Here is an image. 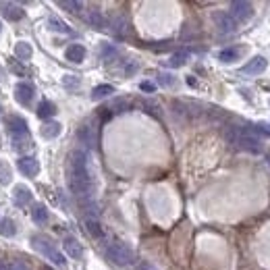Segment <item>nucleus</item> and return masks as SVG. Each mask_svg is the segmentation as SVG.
<instances>
[{
    "label": "nucleus",
    "mask_w": 270,
    "mask_h": 270,
    "mask_svg": "<svg viewBox=\"0 0 270 270\" xmlns=\"http://www.w3.org/2000/svg\"><path fill=\"white\" fill-rule=\"evenodd\" d=\"M218 59H220L222 63H233V61L239 59V50H237V48H224V50H220Z\"/></svg>",
    "instance_id": "obj_24"
},
{
    "label": "nucleus",
    "mask_w": 270,
    "mask_h": 270,
    "mask_svg": "<svg viewBox=\"0 0 270 270\" xmlns=\"http://www.w3.org/2000/svg\"><path fill=\"white\" fill-rule=\"evenodd\" d=\"M11 179H13L11 168L5 162H0V183H11Z\"/></svg>",
    "instance_id": "obj_31"
},
{
    "label": "nucleus",
    "mask_w": 270,
    "mask_h": 270,
    "mask_svg": "<svg viewBox=\"0 0 270 270\" xmlns=\"http://www.w3.org/2000/svg\"><path fill=\"white\" fill-rule=\"evenodd\" d=\"M48 25H50V30H52V32H61V34H71L69 25H67V23H63L61 19H56V17H50V19H48Z\"/></svg>",
    "instance_id": "obj_27"
},
{
    "label": "nucleus",
    "mask_w": 270,
    "mask_h": 270,
    "mask_svg": "<svg viewBox=\"0 0 270 270\" xmlns=\"http://www.w3.org/2000/svg\"><path fill=\"white\" fill-rule=\"evenodd\" d=\"M65 56H67V61H71V63H83L85 61V48L81 44H71L65 50Z\"/></svg>",
    "instance_id": "obj_16"
},
{
    "label": "nucleus",
    "mask_w": 270,
    "mask_h": 270,
    "mask_svg": "<svg viewBox=\"0 0 270 270\" xmlns=\"http://www.w3.org/2000/svg\"><path fill=\"white\" fill-rule=\"evenodd\" d=\"M85 21H88L94 30H104L106 27V19L102 15V11H98V9H92L88 11V15H85Z\"/></svg>",
    "instance_id": "obj_14"
},
{
    "label": "nucleus",
    "mask_w": 270,
    "mask_h": 270,
    "mask_svg": "<svg viewBox=\"0 0 270 270\" xmlns=\"http://www.w3.org/2000/svg\"><path fill=\"white\" fill-rule=\"evenodd\" d=\"M11 270H30V264L25 260H11Z\"/></svg>",
    "instance_id": "obj_33"
},
{
    "label": "nucleus",
    "mask_w": 270,
    "mask_h": 270,
    "mask_svg": "<svg viewBox=\"0 0 270 270\" xmlns=\"http://www.w3.org/2000/svg\"><path fill=\"white\" fill-rule=\"evenodd\" d=\"M137 270H156V268H154L150 262H141V264L137 266Z\"/></svg>",
    "instance_id": "obj_37"
},
{
    "label": "nucleus",
    "mask_w": 270,
    "mask_h": 270,
    "mask_svg": "<svg viewBox=\"0 0 270 270\" xmlns=\"http://www.w3.org/2000/svg\"><path fill=\"white\" fill-rule=\"evenodd\" d=\"M110 30H112V34L115 36H119V38H125L127 34H129V23H127V19L125 17H115L110 21Z\"/></svg>",
    "instance_id": "obj_17"
},
{
    "label": "nucleus",
    "mask_w": 270,
    "mask_h": 270,
    "mask_svg": "<svg viewBox=\"0 0 270 270\" xmlns=\"http://www.w3.org/2000/svg\"><path fill=\"white\" fill-rule=\"evenodd\" d=\"M38 117L40 119H50V117H54L56 115V106L50 102V100H42L40 104H38Z\"/></svg>",
    "instance_id": "obj_19"
},
{
    "label": "nucleus",
    "mask_w": 270,
    "mask_h": 270,
    "mask_svg": "<svg viewBox=\"0 0 270 270\" xmlns=\"http://www.w3.org/2000/svg\"><path fill=\"white\" fill-rule=\"evenodd\" d=\"M0 30H3V23H0Z\"/></svg>",
    "instance_id": "obj_40"
},
{
    "label": "nucleus",
    "mask_w": 270,
    "mask_h": 270,
    "mask_svg": "<svg viewBox=\"0 0 270 270\" xmlns=\"http://www.w3.org/2000/svg\"><path fill=\"white\" fill-rule=\"evenodd\" d=\"M83 226H85V231H88V235H92L96 239L104 237V229H102V224L96 220V216H88L83 220Z\"/></svg>",
    "instance_id": "obj_15"
},
{
    "label": "nucleus",
    "mask_w": 270,
    "mask_h": 270,
    "mask_svg": "<svg viewBox=\"0 0 270 270\" xmlns=\"http://www.w3.org/2000/svg\"><path fill=\"white\" fill-rule=\"evenodd\" d=\"M100 56H102L104 61H110V59H115V56H117V48H115V46H110V44H102Z\"/></svg>",
    "instance_id": "obj_30"
},
{
    "label": "nucleus",
    "mask_w": 270,
    "mask_h": 270,
    "mask_svg": "<svg viewBox=\"0 0 270 270\" xmlns=\"http://www.w3.org/2000/svg\"><path fill=\"white\" fill-rule=\"evenodd\" d=\"M63 85H65V88H79V77L77 75H65L63 77Z\"/></svg>",
    "instance_id": "obj_32"
},
{
    "label": "nucleus",
    "mask_w": 270,
    "mask_h": 270,
    "mask_svg": "<svg viewBox=\"0 0 270 270\" xmlns=\"http://www.w3.org/2000/svg\"><path fill=\"white\" fill-rule=\"evenodd\" d=\"M32 54H34V48L27 44V42H19V44L15 46V56L19 61H30Z\"/></svg>",
    "instance_id": "obj_20"
},
{
    "label": "nucleus",
    "mask_w": 270,
    "mask_h": 270,
    "mask_svg": "<svg viewBox=\"0 0 270 270\" xmlns=\"http://www.w3.org/2000/svg\"><path fill=\"white\" fill-rule=\"evenodd\" d=\"M32 218H34V222H38V224H44V222L48 220V210H46V206H42V204L34 206Z\"/></svg>",
    "instance_id": "obj_23"
},
{
    "label": "nucleus",
    "mask_w": 270,
    "mask_h": 270,
    "mask_svg": "<svg viewBox=\"0 0 270 270\" xmlns=\"http://www.w3.org/2000/svg\"><path fill=\"white\" fill-rule=\"evenodd\" d=\"M63 247H65V251H67L73 260H79L81 255H83V247H81V243H79L75 237H67V239L63 241Z\"/></svg>",
    "instance_id": "obj_13"
},
{
    "label": "nucleus",
    "mask_w": 270,
    "mask_h": 270,
    "mask_svg": "<svg viewBox=\"0 0 270 270\" xmlns=\"http://www.w3.org/2000/svg\"><path fill=\"white\" fill-rule=\"evenodd\" d=\"M266 67H268V61L264 56H253L245 67H241V73L243 75H260L262 71H266Z\"/></svg>",
    "instance_id": "obj_11"
},
{
    "label": "nucleus",
    "mask_w": 270,
    "mask_h": 270,
    "mask_svg": "<svg viewBox=\"0 0 270 270\" xmlns=\"http://www.w3.org/2000/svg\"><path fill=\"white\" fill-rule=\"evenodd\" d=\"M15 233H17L15 222H13L11 218H5V220H3V226H0V235H5V237H13Z\"/></svg>",
    "instance_id": "obj_28"
},
{
    "label": "nucleus",
    "mask_w": 270,
    "mask_h": 270,
    "mask_svg": "<svg viewBox=\"0 0 270 270\" xmlns=\"http://www.w3.org/2000/svg\"><path fill=\"white\" fill-rule=\"evenodd\" d=\"M34 85L32 83H25V81H19L15 85V98H17V102L23 104V106H30V102L34 100Z\"/></svg>",
    "instance_id": "obj_9"
},
{
    "label": "nucleus",
    "mask_w": 270,
    "mask_h": 270,
    "mask_svg": "<svg viewBox=\"0 0 270 270\" xmlns=\"http://www.w3.org/2000/svg\"><path fill=\"white\" fill-rule=\"evenodd\" d=\"M224 139L237 150H245L249 154H260L262 152V139L255 135L249 127L229 125L224 129Z\"/></svg>",
    "instance_id": "obj_2"
},
{
    "label": "nucleus",
    "mask_w": 270,
    "mask_h": 270,
    "mask_svg": "<svg viewBox=\"0 0 270 270\" xmlns=\"http://www.w3.org/2000/svg\"><path fill=\"white\" fill-rule=\"evenodd\" d=\"M212 19H214L220 34H235L237 32V21L226 11H216L214 15H212Z\"/></svg>",
    "instance_id": "obj_6"
},
{
    "label": "nucleus",
    "mask_w": 270,
    "mask_h": 270,
    "mask_svg": "<svg viewBox=\"0 0 270 270\" xmlns=\"http://www.w3.org/2000/svg\"><path fill=\"white\" fill-rule=\"evenodd\" d=\"M158 81H160V85H173V83H175V79L170 77L168 73H160V75H158Z\"/></svg>",
    "instance_id": "obj_35"
},
{
    "label": "nucleus",
    "mask_w": 270,
    "mask_h": 270,
    "mask_svg": "<svg viewBox=\"0 0 270 270\" xmlns=\"http://www.w3.org/2000/svg\"><path fill=\"white\" fill-rule=\"evenodd\" d=\"M17 166L25 177H36L40 173V162L34 158V156H21V158L17 160Z\"/></svg>",
    "instance_id": "obj_10"
},
{
    "label": "nucleus",
    "mask_w": 270,
    "mask_h": 270,
    "mask_svg": "<svg viewBox=\"0 0 270 270\" xmlns=\"http://www.w3.org/2000/svg\"><path fill=\"white\" fill-rule=\"evenodd\" d=\"M32 245H34L36 251H40L42 255H46V258H48L52 264L65 268V264H67L65 255H63L59 249H56V243H54L50 237H46V235H34V237H32Z\"/></svg>",
    "instance_id": "obj_3"
},
{
    "label": "nucleus",
    "mask_w": 270,
    "mask_h": 270,
    "mask_svg": "<svg viewBox=\"0 0 270 270\" xmlns=\"http://www.w3.org/2000/svg\"><path fill=\"white\" fill-rule=\"evenodd\" d=\"M5 125H7V129L11 133V137H23V135H30V129H27V123L17 117V115H9L5 119Z\"/></svg>",
    "instance_id": "obj_7"
},
{
    "label": "nucleus",
    "mask_w": 270,
    "mask_h": 270,
    "mask_svg": "<svg viewBox=\"0 0 270 270\" xmlns=\"http://www.w3.org/2000/svg\"><path fill=\"white\" fill-rule=\"evenodd\" d=\"M144 108H148V112H150V115H158V104H156V102H152V100H144Z\"/></svg>",
    "instance_id": "obj_34"
},
{
    "label": "nucleus",
    "mask_w": 270,
    "mask_h": 270,
    "mask_svg": "<svg viewBox=\"0 0 270 270\" xmlns=\"http://www.w3.org/2000/svg\"><path fill=\"white\" fill-rule=\"evenodd\" d=\"M77 139L79 144L85 146V148H94L96 146V127L92 123H83L79 129H77Z\"/></svg>",
    "instance_id": "obj_8"
},
{
    "label": "nucleus",
    "mask_w": 270,
    "mask_h": 270,
    "mask_svg": "<svg viewBox=\"0 0 270 270\" xmlns=\"http://www.w3.org/2000/svg\"><path fill=\"white\" fill-rule=\"evenodd\" d=\"M0 270H11V262H7V260H0Z\"/></svg>",
    "instance_id": "obj_38"
},
{
    "label": "nucleus",
    "mask_w": 270,
    "mask_h": 270,
    "mask_svg": "<svg viewBox=\"0 0 270 270\" xmlns=\"http://www.w3.org/2000/svg\"><path fill=\"white\" fill-rule=\"evenodd\" d=\"M106 258L112 264H117V266H127V264H131L135 260V253H133V249L129 245L123 243V241H115V243H108Z\"/></svg>",
    "instance_id": "obj_4"
},
{
    "label": "nucleus",
    "mask_w": 270,
    "mask_h": 270,
    "mask_svg": "<svg viewBox=\"0 0 270 270\" xmlns=\"http://www.w3.org/2000/svg\"><path fill=\"white\" fill-rule=\"evenodd\" d=\"M110 94H115V88L108 83H102V85H96V88L92 90V98L94 100H102V98L110 96Z\"/></svg>",
    "instance_id": "obj_21"
},
{
    "label": "nucleus",
    "mask_w": 270,
    "mask_h": 270,
    "mask_svg": "<svg viewBox=\"0 0 270 270\" xmlns=\"http://www.w3.org/2000/svg\"><path fill=\"white\" fill-rule=\"evenodd\" d=\"M268 162H270V154H268Z\"/></svg>",
    "instance_id": "obj_39"
},
{
    "label": "nucleus",
    "mask_w": 270,
    "mask_h": 270,
    "mask_svg": "<svg viewBox=\"0 0 270 270\" xmlns=\"http://www.w3.org/2000/svg\"><path fill=\"white\" fill-rule=\"evenodd\" d=\"M32 189H27V187H23V185H19V187H15V193H13V200H15V204L17 206H27L32 202Z\"/></svg>",
    "instance_id": "obj_18"
},
{
    "label": "nucleus",
    "mask_w": 270,
    "mask_h": 270,
    "mask_svg": "<svg viewBox=\"0 0 270 270\" xmlns=\"http://www.w3.org/2000/svg\"><path fill=\"white\" fill-rule=\"evenodd\" d=\"M59 133H61V123L50 121V123H46L44 127H42V137H46V139H54Z\"/></svg>",
    "instance_id": "obj_22"
},
{
    "label": "nucleus",
    "mask_w": 270,
    "mask_h": 270,
    "mask_svg": "<svg viewBox=\"0 0 270 270\" xmlns=\"http://www.w3.org/2000/svg\"><path fill=\"white\" fill-rule=\"evenodd\" d=\"M67 175H69V189L81 204L92 202L94 191V179L88 168V154L83 150H73L69 154L67 162Z\"/></svg>",
    "instance_id": "obj_1"
},
{
    "label": "nucleus",
    "mask_w": 270,
    "mask_h": 270,
    "mask_svg": "<svg viewBox=\"0 0 270 270\" xmlns=\"http://www.w3.org/2000/svg\"><path fill=\"white\" fill-rule=\"evenodd\" d=\"M229 15L237 21V23H243L249 21L253 17V7L251 3H243V0H235V3L229 5Z\"/></svg>",
    "instance_id": "obj_5"
},
{
    "label": "nucleus",
    "mask_w": 270,
    "mask_h": 270,
    "mask_svg": "<svg viewBox=\"0 0 270 270\" xmlns=\"http://www.w3.org/2000/svg\"><path fill=\"white\" fill-rule=\"evenodd\" d=\"M59 7L69 11V13H79L83 9V3H79V0H61Z\"/></svg>",
    "instance_id": "obj_26"
},
{
    "label": "nucleus",
    "mask_w": 270,
    "mask_h": 270,
    "mask_svg": "<svg viewBox=\"0 0 270 270\" xmlns=\"http://www.w3.org/2000/svg\"><path fill=\"white\" fill-rule=\"evenodd\" d=\"M0 13L7 21H21L23 19V9L15 3H0Z\"/></svg>",
    "instance_id": "obj_12"
},
{
    "label": "nucleus",
    "mask_w": 270,
    "mask_h": 270,
    "mask_svg": "<svg viewBox=\"0 0 270 270\" xmlns=\"http://www.w3.org/2000/svg\"><path fill=\"white\" fill-rule=\"evenodd\" d=\"M187 56H189V52H187V50H181V52H175L173 56H170V61H168V65H170V67H183V65H185V61H187Z\"/></svg>",
    "instance_id": "obj_25"
},
{
    "label": "nucleus",
    "mask_w": 270,
    "mask_h": 270,
    "mask_svg": "<svg viewBox=\"0 0 270 270\" xmlns=\"http://www.w3.org/2000/svg\"><path fill=\"white\" fill-rule=\"evenodd\" d=\"M112 115H115V112H125V110H129V102L127 100H123V98H117L115 102L110 104V108H108Z\"/></svg>",
    "instance_id": "obj_29"
},
{
    "label": "nucleus",
    "mask_w": 270,
    "mask_h": 270,
    "mask_svg": "<svg viewBox=\"0 0 270 270\" xmlns=\"http://www.w3.org/2000/svg\"><path fill=\"white\" fill-rule=\"evenodd\" d=\"M139 88H141V92H154V83H150V81H144V83L139 85Z\"/></svg>",
    "instance_id": "obj_36"
}]
</instances>
